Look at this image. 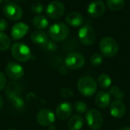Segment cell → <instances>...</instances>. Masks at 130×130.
Returning a JSON list of instances; mask_svg holds the SVG:
<instances>
[{
	"label": "cell",
	"instance_id": "6da1fadb",
	"mask_svg": "<svg viewBox=\"0 0 130 130\" xmlns=\"http://www.w3.org/2000/svg\"><path fill=\"white\" fill-rule=\"evenodd\" d=\"M78 89L79 92L85 97L93 96L98 88L95 80L89 76H83L78 81Z\"/></svg>",
	"mask_w": 130,
	"mask_h": 130
},
{
	"label": "cell",
	"instance_id": "7a4b0ae2",
	"mask_svg": "<svg viewBox=\"0 0 130 130\" xmlns=\"http://www.w3.org/2000/svg\"><path fill=\"white\" fill-rule=\"evenodd\" d=\"M119 49L120 46L118 43L113 37H104L100 42V50L101 53L108 58H112L117 56Z\"/></svg>",
	"mask_w": 130,
	"mask_h": 130
},
{
	"label": "cell",
	"instance_id": "3957f363",
	"mask_svg": "<svg viewBox=\"0 0 130 130\" xmlns=\"http://www.w3.org/2000/svg\"><path fill=\"white\" fill-rule=\"evenodd\" d=\"M69 34V27L62 22L53 24L49 28V36L54 41L65 40L68 37Z\"/></svg>",
	"mask_w": 130,
	"mask_h": 130
},
{
	"label": "cell",
	"instance_id": "277c9868",
	"mask_svg": "<svg viewBox=\"0 0 130 130\" xmlns=\"http://www.w3.org/2000/svg\"><path fill=\"white\" fill-rule=\"evenodd\" d=\"M11 55L18 62H26L31 57L30 48L23 43H15L11 47Z\"/></svg>",
	"mask_w": 130,
	"mask_h": 130
},
{
	"label": "cell",
	"instance_id": "5b68a950",
	"mask_svg": "<svg viewBox=\"0 0 130 130\" xmlns=\"http://www.w3.org/2000/svg\"><path fill=\"white\" fill-rule=\"evenodd\" d=\"M85 120L88 126L93 130H98L103 126L104 119L101 113L95 109L87 111Z\"/></svg>",
	"mask_w": 130,
	"mask_h": 130
},
{
	"label": "cell",
	"instance_id": "8992f818",
	"mask_svg": "<svg viewBox=\"0 0 130 130\" xmlns=\"http://www.w3.org/2000/svg\"><path fill=\"white\" fill-rule=\"evenodd\" d=\"M78 38L81 43L85 46L92 45L96 40V33L94 29L90 25H84L78 30Z\"/></svg>",
	"mask_w": 130,
	"mask_h": 130
},
{
	"label": "cell",
	"instance_id": "52a82bcc",
	"mask_svg": "<svg viewBox=\"0 0 130 130\" xmlns=\"http://www.w3.org/2000/svg\"><path fill=\"white\" fill-rule=\"evenodd\" d=\"M85 62L84 56L77 52L69 53L65 59V66L70 69H78L85 65Z\"/></svg>",
	"mask_w": 130,
	"mask_h": 130
},
{
	"label": "cell",
	"instance_id": "ba28073f",
	"mask_svg": "<svg viewBox=\"0 0 130 130\" xmlns=\"http://www.w3.org/2000/svg\"><path fill=\"white\" fill-rule=\"evenodd\" d=\"M65 12V5L59 1H53L46 7V15L52 19L60 18Z\"/></svg>",
	"mask_w": 130,
	"mask_h": 130
},
{
	"label": "cell",
	"instance_id": "9c48e42d",
	"mask_svg": "<svg viewBox=\"0 0 130 130\" xmlns=\"http://www.w3.org/2000/svg\"><path fill=\"white\" fill-rule=\"evenodd\" d=\"M37 122L40 126H50L53 125L55 122V114L54 113L49 109H43L40 110L36 117Z\"/></svg>",
	"mask_w": 130,
	"mask_h": 130
},
{
	"label": "cell",
	"instance_id": "30bf717a",
	"mask_svg": "<svg viewBox=\"0 0 130 130\" xmlns=\"http://www.w3.org/2000/svg\"><path fill=\"white\" fill-rule=\"evenodd\" d=\"M3 13L6 18L12 21H17L21 18L23 12L19 5L14 3H8L3 8Z\"/></svg>",
	"mask_w": 130,
	"mask_h": 130
},
{
	"label": "cell",
	"instance_id": "8fae6325",
	"mask_svg": "<svg viewBox=\"0 0 130 130\" xmlns=\"http://www.w3.org/2000/svg\"><path fill=\"white\" fill-rule=\"evenodd\" d=\"M5 73L8 77L11 79L18 80L22 78L24 74V70L23 67L18 63L11 62H9L5 68Z\"/></svg>",
	"mask_w": 130,
	"mask_h": 130
},
{
	"label": "cell",
	"instance_id": "7c38bea8",
	"mask_svg": "<svg viewBox=\"0 0 130 130\" xmlns=\"http://www.w3.org/2000/svg\"><path fill=\"white\" fill-rule=\"evenodd\" d=\"M106 11V6L104 3L101 1H94L90 3L87 8L88 14L94 18H98L102 16Z\"/></svg>",
	"mask_w": 130,
	"mask_h": 130
},
{
	"label": "cell",
	"instance_id": "4fadbf2b",
	"mask_svg": "<svg viewBox=\"0 0 130 130\" xmlns=\"http://www.w3.org/2000/svg\"><path fill=\"white\" fill-rule=\"evenodd\" d=\"M73 107L69 102L60 103L56 109V117L62 120H67L72 113Z\"/></svg>",
	"mask_w": 130,
	"mask_h": 130
},
{
	"label": "cell",
	"instance_id": "5bb4252c",
	"mask_svg": "<svg viewBox=\"0 0 130 130\" xmlns=\"http://www.w3.org/2000/svg\"><path fill=\"white\" fill-rule=\"evenodd\" d=\"M28 30L29 27L25 23L18 22L14 24L11 30V34L13 40H20L24 37L28 32Z\"/></svg>",
	"mask_w": 130,
	"mask_h": 130
},
{
	"label": "cell",
	"instance_id": "9a60e30c",
	"mask_svg": "<svg viewBox=\"0 0 130 130\" xmlns=\"http://www.w3.org/2000/svg\"><path fill=\"white\" fill-rule=\"evenodd\" d=\"M110 112L113 117L120 119L126 113V106L121 101L115 100L110 106Z\"/></svg>",
	"mask_w": 130,
	"mask_h": 130
},
{
	"label": "cell",
	"instance_id": "2e32d148",
	"mask_svg": "<svg viewBox=\"0 0 130 130\" xmlns=\"http://www.w3.org/2000/svg\"><path fill=\"white\" fill-rule=\"evenodd\" d=\"M111 96L109 92L105 91H99L95 97V103L97 106L101 109L107 108L110 103Z\"/></svg>",
	"mask_w": 130,
	"mask_h": 130
},
{
	"label": "cell",
	"instance_id": "e0dca14e",
	"mask_svg": "<svg viewBox=\"0 0 130 130\" xmlns=\"http://www.w3.org/2000/svg\"><path fill=\"white\" fill-rule=\"evenodd\" d=\"M66 21L67 24H69L70 26L79 27L82 24L84 19H83V16L80 13L76 11H72L67 14L66 18Z\"/></svg>",
	"mask_w": 130,
	"mask_h": 130
},
{
	"label": "cell",
	"instance_id": "ac0fdd59",
	"mask_svg": "<svg viewBox=\"0 0 130 130\" xmlns=\"http://www.w3.org/2000/svg\"><path fill=\"white\" fill-rule=\"evenodd\" d=\"M85 123L84 118L80 115H74L68 122V128L69 130H81Z\"/></svg>",
	"mask_w": 130,
	"mask_h": 130
},
{
	"label": "cell",
	"instance_id": "d6986e66",
	"mask_svg": "<svg viewBox=\"0 0 130 130\" xmlns=\"http://www.w3.org/2000/svg\"><path fill=\"white\" fill-rule=\"evenodd\" d=\"M30 39L34 43L43 46L48 40V36L43 30H35L31 34Z\"/></svg>",
	"mask_w": 130,
	"mask_h": 130
},
{
	"label": "cell",
	"instance_id": "ffe728a7",
	"mask_svg": "<svg viewBox=\"0 0 130 130\" xmlns=\"http://www.w3.org/2000/svg\"><path fill=\"white\" fill-rule=\"evenodd\" d=\"M33 24L37 29L43 30L48 27L49 21L45 16L39 14V15H36L33 18Z\"/></svg>",
	"mask_w": 130,
	"mask_h": 130
},
{
	"label": "cell",
	"instance_id": "44dd1931",
	"mask_svg": "<svg viewBox=\"0 0 130 130\" xmlns=\"http://www.w3.org/2000/svg\"><path fill=\"white\" fill-rule=\"evenodd\" d=\"M98 85L103 88V89H107L111 86L112 84V79L107 74H101L98 76Z\"/></svg>",
	"mask_w": 130,
	"mask_h": 130
},
{
	"label": "cell",
	"instance_id": "7402d4cb",
	"mask_svg": "<svg viewBox=\"0 0 130 130\" xmlns=\"http://www.w3.org/2000/svg\"><path fill=\"white\" fill-rule=\"evenodd\" d=\"M107 7L114 11H120L123 9L125 6L124 0H107Z\"/></svg>",
	"mask_w": 130,
	"mask_h": 130
},
{
	"label": "cell",
	"instance_id": "603a6c76",
	"mask_svg": "<svg viewBox=\"0 0 130 130\" xmlns=\"http://www.w3.org/2000/svg\"><path fill=\"white\" fill-rule=\"evenodd\" d=\"M11 46V39L8 36L2 32H0V51L8 50Z\"/></svg>",
	"mask_w": 130,
	"mask_h": 130
},
{
	"label": "cell",
	"instance_id": "cb8c5ba5",
	"mask_svg": "<svg viewBox=\"0 0 130 130\" xmlns=\"http://www.w3.org/2000/svg\"><path fill=\"white\" fill-rule=\"evenodd\" d=\"M10 100L11 101V103H12L14 107H15L17 109L23 108L24 106V101L23 98H21V96H19L18 94L13 95L12 97H11Z\"/></svg>",
	"mask_w": 130,
	"mask_h": 130
},
{
	"label": "cell",
	"instance_id": "d4e9b609",
	"mask_svg": "<svg viewBox=\"0 0 130 130\" xmlns=\"http://www.w3.org/2000/svg\"><path fill=\"white\" fill-rule=\"evenodd\" d=\"M110 96H113L116 100L121 101L124 98V93L117 87V86H113L110 89Z\"/></svg>",
	"mask_w": 130,
	"mask_h": 130
},
{
	"label": "cell",
	"instance_id": "484cf974",
	"mask_svg": "<svg viewBox=\"0 0 130 130\" xmlns=\"http://www.w3.org/2000/svg\"><path fill=\"white\" fill-rule=\"evenodd\" d=\"M91 63L92 66H99L103 63L104 61V58L103 56L99 54V53H94L91 56Z\"/></svg>",
	"mask_w": 130,
	"mask_h": 130
},
{
	"label": "cell",
	"instance_id": "4316f807",
	"mask_svg": "<svg viewBox=\"0 0 130 130\" xmlns=\"http://www.w3.org/2000/svg\"><path fill=\"white\" fill-rule=\"evenodd\" d=\"M74 109L78 113H85V112H87L88 107H87V104L85 102L79 101H76L75 103Z\"/></svg>",
	"mask_w": 130,
	"mask_h": 130
},
{
	"label": "cell",
	"instance_id": "83f0119b",
	"mask_svg": "<svg viewBox=\"0 0 130 130\" xmlns=\"http://www.w3.org/2000/svg\"><path fill=\"white\" fill-rule=\"evenodd\" d=\"M43 48L47 50V51H50V52H55L58 49V46L56 44V43L54 41V40H48L47 42L43 46Z\"/></svg>",
	"mask_w": 130,
	"mask_h": 130
},
{
	"label": "cell",
	"instance_id": "f1b7e54d",
	"mask_svg": "<svg viewBox=\"0 0 130 130\" xmlns=\"http://www.w3.org/2000/svg\"><path fill=\"white\" fill-rule=\"evenodd\" d=\"M30 9L34 14H40L43 11V6L40 2H34L30 6Z\"/></svg>",
	"mask_w": 130,
	"mask_h": 130
},
{
	"label": "cell",
	"instance_id": "f546056e",
	"mask_svg": "<svg viewBox=\"0 0 130 130\" xmlns=\"http://www.w3.org/2000/svg\"><path fill=\"white\" fill-rule=\"evenodd\" d=\"M60 94L63 98H69L73 96V92L69 88H62L60 91Z\"/></svg>",
	"mask_w": 130,
	"mask_h": 130
},
{
	"label": "cell",
	"instance_id": "4dcf8cb0",
	"mask_svg": "<svg viewBox=\"0 0 130 130\" xmlns=\"http://www.w3.org/2000/svg\"><path fill=\"white\" fill-rule=\"evenodd\" d=\"M6 82H7V80H6L5 75L3 73L0 72V91L2 90L5 87Z\"/></svg>",
	"mask_w": 130,
	"mask_h": 130
},
{
	"label": "cell",
	"instance_id": "1f68e13d",
	"mask_svg": "<svg viewBox=\"0 0 130 130\" xmlns=\"http://www.w3.org/2000/svg\"><path fill=\"white\" fill-rule=\"evenodd\" d=\"M8 28V22L4 18H0V32L6 30Z\"/></svg>",
	"mask_w": 130,
	"mask_h": 130
},
{
	"label": "cell",
	"instance_id": "d6a6232c",
	"mask_svg": "<svg viewBox=\"0 0 130 130\" xmlns=\"http://www.w3.org/2000/svg\"><path fill=\"white\" fill-rule=\"evenodd\" d=\"M68 72V68L65 66H62L59 69V73L61 75H66Z\"/></svg>",
	"mask_w": 130,
	"mask_h": 130
},
{
	"label": "cell",
	"instance_id": "836d02e7",
	"mask_svg": "<svg viewBox=\"0 0 130 130\" xmlns=\"http://www.w3.org/2000/svg\"><path fill=\"white\" fill-rule=\"evenodd\" d=\"M49 130H56V126H54L53 124V125H50L49 126Z\"/></svg>",
	"mask_w": 130,
	"mask_h": 130
},
{
	"label": "cell",
	"instance_id": "e575fe53",
	"mask_svg": "<svg viewBox=\"0 0 130 130\" xmlns=\"http://www.w3.org/2000/svg\"><path fill=\"white\" fill-rule=\"evenodd\" d=\"M2 106H3V99H2V96L0 95V109H2Z\"/></svg>",
	"mask_w": 130,
	"mask_h": 130
},
{
	"label": "cell",
	"instance_id": "d590c367",
	"mask_svg": "<svg viewBox=\"0 0 130 130\" xmlns=\"http://www.w3.org/2000/svg\"><path fill=\"white\" fill-rule=\"evenodd\" d=\"M119 130H130V127H129V126H125V127L120 128Z\"/></svg>",
	"mask_w": 130,
	"mask_h": 130
},
{
	"label": "cell",
	"instance_id": "8d00e7d4",
	"mask_svg": "<svg viewBox=\"0 0 130 130\" xmlns=\"http://www.w3.org/2000/svg\"><path fill=\"white\" fill-rule=\"evenodd\" d=\"M9 130H16V129H9Z\"/></svg>",
	"mask_w": 130,
	"mask_h": 130
},
{
	"label": "cell",
	"instance_id": "74e56055",
	"mask_svg": "<svg viewBox=\"0 0 130 130\" xmlns=\"http://www.w3.org/2000/svg\"><path fill=\"white\" fill-rule=\"evenodd\" d=\"M1 2H2V0H0V4H1Z\"/></svg>",
	"mask_w": 130,
	"mask_h": 130
},
{
	"label": "cell",
	"instance_id": "f35d334b",
	"mask_svg": "<svg viewBox=\"0 0 130 130\" xmlns=\"http://www.w3.org/2000/svg\"><path fill=\"white\" fill-rule=\"evenodd\" d=\"M129 122H130V119H129Z\"/></svg>",
	"mask_w": 130,
	"mask_h": 130
},
{
	"label": "cell",
	"instance_id": "ab89813d",
	"mask_svg": "<svg viewBox=\"0 0 130 130\" xmlns=\"http://www.w3.org/2000/svg\"><path fill=\"white\" fill-rule=\"evenodd\" d=\"M99 1H101V0H99Z\"/></svg>",
	"mask_w": 130,
	"mask_h": 130
}]
</instances>
